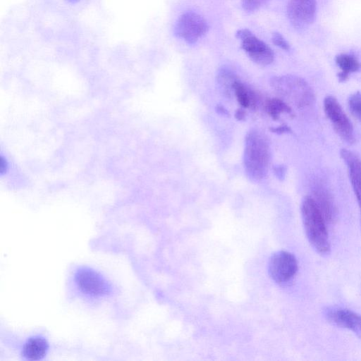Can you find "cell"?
<instances>
[{
    "label": "cell",
    "instance_id": "cell-2",
    "mask_svg": "<svg viewBox=\"0 0 361 361\" xmlns=\"http://www.w3.org/2000/svg\"><path fill=\"white\" fill-rule=\"evenodd\" d=\"M301 214L307 238L314 250L320 255L330 253L331 245L326 219L311 196L302 201Z\"/></svg>",
    "mask_w": 361,
    "mask_h": 361
},
{
    "label": "cell",
    "instance_id": "cell-3",
    "mask_svg": "<svg viewBox=\"0 0 361 361\" xmlns=\"http://www.w3.org/2000/svg\"><path fill=\"white\" fill-rule=\"evenodd\" d=\"M271 87L282 96L288 98L298 108L310 106L314 99V92L302 78L285 75L272 78Z\"/></svg>",
    "mask_w": 361,
    "mask_h": 361
},
{
    "label": "cell",
    "instance_id": "cell-4",
    "mask_svg": "<svg viewBox=\"0 0 361 361\" xmlns=\"http://www.w3.org/2000/svg\"><path fill=\"white\" fill-rule=\"evenodd\" d=\"M324 109L338 135L348 144L355 142L353 125L338 100L327 96L324 100Z\"/></svg>",
    "mask_w": 361,
    "mask_h": 361
},
{
    "label": "cell",
    "instance_id": "cell-9",
    "mask_svg": "<svg viewBox=\"0 0 361 361\" xmlns=\"http://www.w3.org/2000/svg\"><path fill=\"white\" fill-rule=\"evenodd\" d=\"M316 0H289L287 16L291 25L296 29L308 27L315 20Z\"/></svg>",
    "mask_w": 361,
    "mask_h": 361
},
{
    "label": "cell",
    "instance_id": "cell-21",
    "mask_svg": "<svg viewBox=\"0 0 361 361\" xmlns=\"http://www.w3.org/2000/svg\"><path fill=\"white\" fill-rule=\"evenodd\" d=\"M270 130L271 132L277 134L291 132V129L290 128V127L286 125H281L278 127L271 128Z\"/></svg>",
    "mask_w": 361,
    "mask_h": 361
},
{
    "label": "cell",
    "instance_id": "cell-10",
    "mask_svg": "<svg viewBox=\"0 0 361 361\" xmlns=\"http://www.w3.org/2000/svg\"><path fill=\"white\" fill-rule=\"evenodd\" d=\"M326 319L338 327L347 329L361 339V315L350 310L336 306L324 310Z\"/></svg>",
    "mask_w": 361,
    "mask_h": 361
},
{
    "label": "cell",
    "instance_id": "cell-14",
    "mask_svg": "<svg viewBox=\"0 0 361 361\" xmlns=\"http://www.w3.org/2000/svg\"><path fill=\"white\" fill-rule=\"evenodd\" d=\"M336 63L341 69V72L338 74L340 82L345 81L349 75L361 69V63L353 54H340L336 57Z\"/></svg>",
    "mask_w": 361,
    "mask_h": 361
},
{
    "label": "cell",
    "instance_id": "cell-7",
    "mask_svg": "<svg viewBox=\"0 0 361 361\" xmlns=\"http://www.w3.org/2000/svg\"><path fill=\"white\" fill-rule=\"evenodd\" d=\"M297 271L296 258L288 252H276L270 258L269 272L271 277L277 283H285L290 281Z\"/></svg>",
    "mask_w": 361,
    "mask_h": 361
},
{
    "label": "cell",
    "instance_id": "cell-11",
    "mask_svg": "<svg viewBox=\"0 0 361 361\" xmlns=\"http://www.w3.org/2000/svg\"><path fill=\"white\" fill-rule=\"evenodd\" d=\"M340 154L347 166L351 185L361 212V159L347 149H342Z\"/></svg>",
    "mask_w": 361,
    "mask_h": 361
},
{
    "label": "cell",
    "instance_id": "cell-20",
    "mask_svg": "<svg viewBox=\"0 0 361 361\" xmlns=\"http://www.w3.org/2000/svg\"><path fill=\"white\" fill-rule=\"evenodd\" d=\"M271 39L273 43L276 46L286 51H288L290 49V45L288 42L286 40V39L283 37V35L281 33L276 32H274Z\"/></svg>",
    "mask_w": 361,
    "mask_h": 361
},
{
    "label": "cell",
    "instance_id": "cell-24",
    "mask_svg": "<svg viewBox=\"0 0 361 361\" xmlns=\"http://www.w3.org/2000/svg\"><path fill=\"white\" fill-rule=\"evenodd\" d=\"M216 111L224 116H228L229 115L228 111L222 106H216Z\"/></svg>",
    "mask_w": 361,
    "mask_h": 361
},
{
    "label": "cell",
    "instance_id": "cell-15",
    "mask_svg": "<svg viewBox=\"0 0 361 361\" xmlns=\"http://www.w3.org/2000/svg\"><path fill=\"white\" fill-rule=\"evenodd\" d=\"M233 91L241 106L244 108H255L257 102V97L255 92L248 89L238 80L233 85Z\"/></svg>",
    "mask_w": 361,
    "mask_h": 361
},
{
    "label": "cell",
    "instance_id": "cell-23",
    "mask_svg": "<svg viewBox=\"0 0 361 361\" xmlns=\"http://www.w3.org/2000/svg\"><path fill=\"white\" fill-rule=\"evenodd\" d=\"M245 112L243 109H238L235 113V117L238 121H244L245 118Z\"/></svg>",
    "mask_w": 361,
    "mask_h": 361
},
{
    "label": "cell",
    "instance_id": "cell-25",
    "mask_svg": "<svg viewBox=\"0 0 361 361\" xmlns=\"http://www.w3.org/2000/svg\"><path fill=\"white\" fill-rule=\"evenodd\" d=\"M67 1L71 3H75V2L78 1V0H67Z\"/></svg>",
    "mask_w": 361,
    "mask_h": 361
},
{
    "label": "cell",
    "instance_id": "cell-18",
    "mask_svg": "<svg viewBox=\"0 0 361 361\" xmlns=\"http://www.w3.org/2000/svg\"><path fill=\"white\" fill-rule=\"evenodd\" d=\"M348 104L353 116L361 122V92L352 94L348 98Z\"/></svg>",
    "mask_w": 361,
    "mask_h": 361
},
{
    "label": "cell",
    "instance_id": "cell-19",
    "mask_svg": "<svg viewBox=\"0 0 361 361\" xmlns=\"http://www.w3.org/2000/svg\"><path fill=\"white\" fill-rule=\"evenodd\" d=\"M269 0H242V6L247 12H253L263 5Z\"/></svg>",
    "mask_w": 361,
    "mask_h": 361
},
{
    "label": "cell",
    "instance_id": "cell-6",
    "mask_svg": "<svg viewBox=\"0 0 361 361\" xmlns=\"http://www.w3.org/2000/svg\"><path fill=\"white\" fill-rule=\"evenodd\" d=\"M206 20L200 15L188 11L178 19L175 26V34L188 44L195 43L208 30Z\"/></svg>",
    "mask_w": 361,
    "mask_h": 361
},
{
    "label": "cell",
    "instance_id": "cell-12",
    "mask_svg": "<svg viewBox=\"0 0 361 361\" xmlns=\"http://www.w3.org/2000/svg\"><path fill=\"white\" fill-rule=\"evenodd\" d=\"M313 199L326 222H332L336 216V208L331 194L323 186H317L313 191Z\"/></svg>",
    "mask_w": 361,
    "mask_h": 361
},
{
    "label": "cell",
    "instance_id": "cell-13",
    "mask_svg": "<svg viewBox=\"0 0 361 361\" xmlns=\"http://www.w3.org/2000/svg\"><path fill=\"white\" fill-rule=\"evenodd\" d=\"M49 343L46 338L40 336L30 338L23 345L22 355L30 360H38L47 353Z\"/></svg>",
    "mask_w": 361,
    "mask_h": 361
},
{
    "label": "cell",
    "instance_id": "cell-22",
    "mask_svg": "<svg viewBox=\"0 0 361 361\" xmlns=\"http://www.w3.org/2000/svg\"><path fill=\"white\" fill-rule=\"evenodd\" d=\"M274 173L279 179L284 178L286 174V167L283 165H278L274 167Z\"/></svg>",
    "mask_w": 361,
    "mask_h": 361
},
{
    "label": "cell",
    "instance_id": "cell-5",
    "mask_svg": "<svg viewBox=\"0 0 361 361\" xmlns=\"http://www.w3.org/2000/svg\"><path fill=\"white\" fill-rule=\"evenodd\" d=\"M236 37L241 41V48L255 63L267 66L274 61V54L272 49L249 30H239Z\"/></svg>",
    "mask_w": 361,
    "mask_h": 361
},
{
    "label": "cell",
    "instance_id": "cell-16",
    "mask_svg": "<svg viewBox=\"0 0 361 361\" xmlns=\"http://www.w3.org/2000/svg\"><path fill=\"white\" fill-rule=\"evenodd\" d=\"M219 86L226 97H230L231 91L233 90V85L238 80L235 73L228 68H221L216 76Z\"/></svg>",
    "mask_w": 361,
    "mask_h": 361
},
{
    "label": "cell",
    "instance_id": "cell-1",
    "mask_svg": "<svg viewBox=\"0 0 361 361\" xmlns=\"http://www.w3.org/2000/svg\"><path fill=\"white\" fill-rule=\"evenodd\" d=\"M271 161V149L266 135L252 129L245 135L243 154L245 171L252 181L262 180Z\"/></svg>",
    "mask_w": 361,
    "mask_h": 361
},
{
    "label": "cell",
    "instance_id": "cell-17",
    "mask_svg": "<svg viewBox=\"0 0 361 361\" xmlns=\"http://www.w3.org/2000/svg\"><path fill=\"white\" fill-rule=\"evenodd\" d=\"M264 109L274 120H277L283 113L292 114L291 108L279 98L268 99L265 102Z\"/></svg>",
    "mask_w": 361,
    "mask_h": 361
},
{
    "label": "cell",
    "instance_id": "cell-8",
    "mask_svg": "<svg viewBox=\"0 0 361 361\" xmlns=\"http://www.w3.org/2000/svg\"><path fill=\"white\" fill-rule=\"evenodd\" d=\"M75 281L84 293L92 296L106 295L111 286L97 271L88 267L80 268L75 273Z\"/></svg>",
    "mask_w": 361,
    "mask_h": 361
}]
</instances>
